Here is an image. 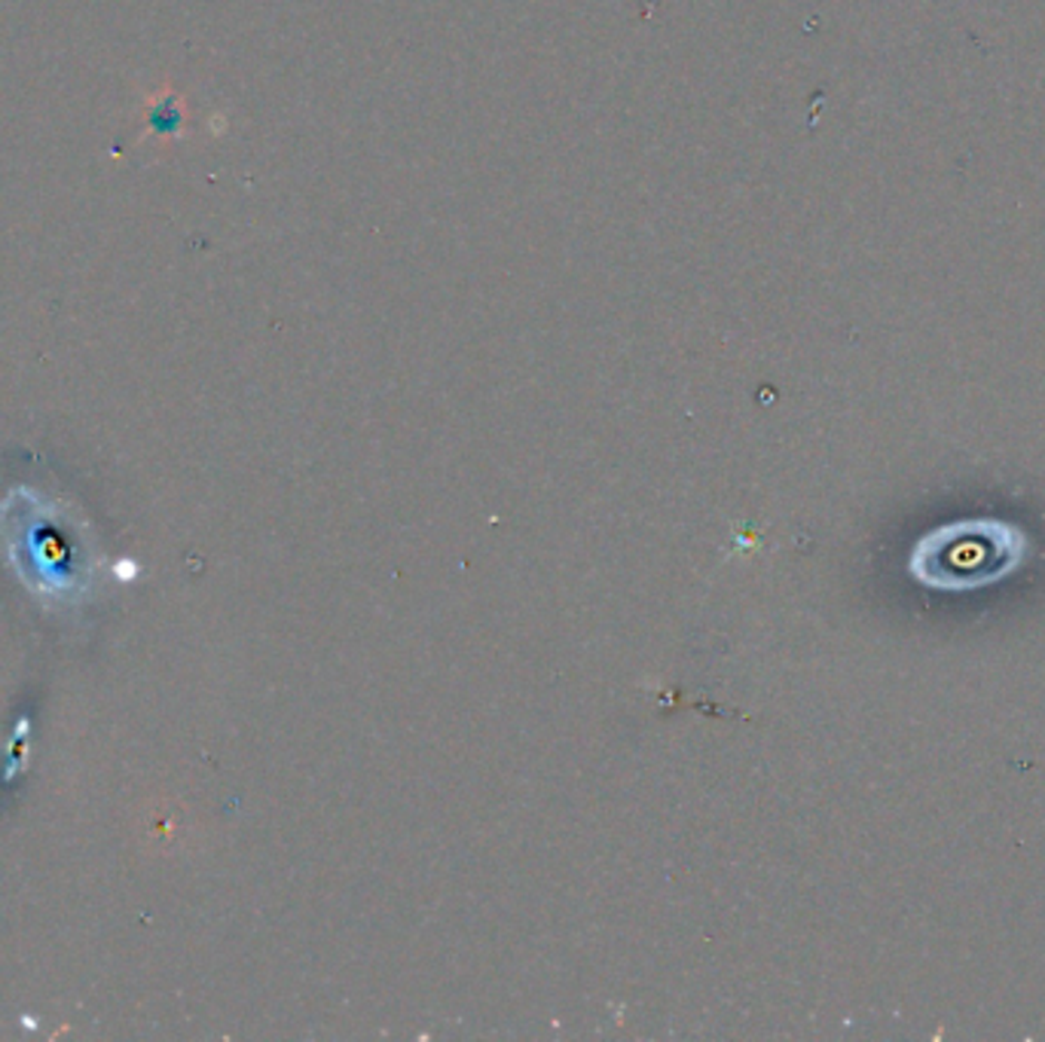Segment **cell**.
<instances>
[{"instance_id":"1","label":"cell","mask_w":1045,"mask_h":1042,"mask_svg":"<svg viewBox=\"0 0 1045 1042\" xmlns=\"http://www.w3.org/2000/svg\"><path fill=\"white\" fill-rule=\"evenodd\" d=\"M1031 538L1015 523L957 520L927 533L908 557L917 584L932 591H975L997 584L1022 566Z\"/></svg>"}]
</instances>
